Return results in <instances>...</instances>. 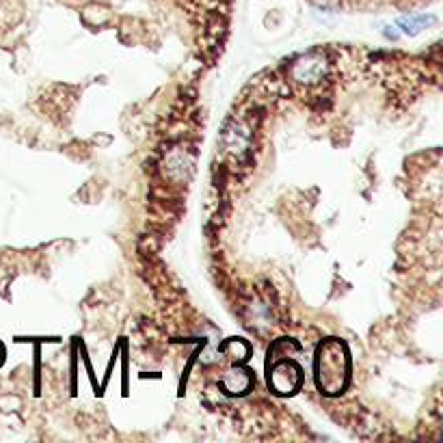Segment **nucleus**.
Returning a JSON list of instances; mask_svg holds the SVG:
<instances>
[{
	"instance_id": "nucleus-1",
	"label": "nucleus",
	"mask_w": 443,
	"mask_h": 443,
	"mask_svg": "<svg viewBox=\"0 0 443 443\" xmlns=\"http://www.w3.org/2000/svg\"><path fill=\"white\" fill-rule=\"evenodd\" d=\"M435 18L433 16H420V18H409V20H400V26H403V31L409 33V35H418L422 29H426L428 24H433Z\"/></svg>"
}]
</instances>
